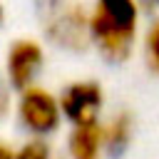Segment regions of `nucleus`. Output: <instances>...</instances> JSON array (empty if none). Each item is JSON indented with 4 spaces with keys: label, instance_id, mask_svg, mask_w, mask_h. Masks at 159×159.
<instances>
[{
    "label": "nucleus",
    "instance_id": "1",
    "mask_svg": "<svg viewBox=\"0 0 159 159\" xmlns=\"http://www.w3.org/2000/svg\"><path fill=\"white\" fill-rule=\"evenodd\" d=\"M137 0H94L89 12V42L109 62H124L137 40Z\"/></svg>",
    "mask_w": 159,
    "mask_h": 159
},
{
    "label": "nucleus",
    "instance_id": "2",
    "mask_svg": "<svg viewBox=\"0 0 159 159\" xmlns=\"http://www.w3.org/2000/svg\"><path fill=\"white\" fill-rule=\"evenodd\" d=\"M17 117L27 132H32L35 137H47L60 127V119H62L60 99L47 89L32 84L30 89L20 92Z\"/></svg>",
    "mask_w": 159,
    "mask_h": 159
},
{
    "label": "nucleus",
    "instance_id": "3",
    "mask_svg": "<svg viewBox=\"0 0 159 159\" xmlns=\"http://www.w3.org/2000/svg\"><path fill=\"white\" fill-rule=\"evenodd\" d=\"M45 27L47 37L70 52H80L89 45V15L77 2H67L62 10L50 15Z\"/></svg>",
    "mask_w": 159,
    "mask_h": 159
},
{
    "label": "nucleus",
    "instance_id": "4",
    "mask_svg": "<svg viewBox=\"0 0 159 159\" xmlns=\"http://www.w3.org/2000/svg\"><path fill=\"white\" fill-rule=\"evenodd\" d=\"M102 87L97 82L82 80V82H72L65 87L62 97H60V112L72 122V127H82V124H94L102 109Z\"/></svg>",
    "mask_w": 159,
    "mask_h": 159
},
{
    "label": "nucleus",
    "instance_id": "5",
    "mask_svg": "<svg viewBox=\"0 0 159 159\" xmlns=\"http://www.w3.org/2000/svg\"><path fill=\"white\" fill-rule=\"evenodd\" d=\"M45 62V52L35 40H15L7 52V82L12 89L25 92L32 87L40 67Z\"/></svg>",
    "mask_w": 159,
    "mask_h": 159
},
{
    "label": "nucleus",
    "instance_id": "6",
    "mask_svg": "<svg viewBox=\"0 0 159 159\" xmlns=\"http://www.w3.org/2000/svg\"><path fill=\"white\" fill-rule=\"evenodd\" d=\"M72 159H99L102 154V124H82L75 127L67 142Z\"/></svg>",
    "mask_w": 159,
    "mask_h": 159
},
{
    "label": "nucleus",
    "instance_id": "7",
    "mask_svg": "<svg viewBox=\"0 0 159 159\" xmlns=\"http://www.w3.org/2000/svg\"><path fill=\"white\" fill-rule=\"evenodd\" d=\"M132 139V119L129 114H117L107 127H102V149L109 157L124 154Z\"/></svg>",
    "mask_w": 159,
    "mask_h": 159
},
{
    "label": "nucleus",
    "instance_id": "8",
    "mask_svg": "<svg viewBox=\"0 0 159 159\" xmlns=\"http://www.w3.org/2000/svg\"><path fill=\"white\" fill-rule=\"evenodd\" d=\"M144 55H147V65L154 75H159V20L149 27L147 37H144Z\"/></svg>",
    "mask_w": 159,
    "mask_h": 159
},
{
    "label": "nucleus",
    "instance_id": "9",
    "mask_svg": "<svg viewBox=\"0 0 159 159\" xmlns=\"http://www.w3.org/2000/svg\"><path fill=\"white\" fill-rule=\"evenodd\" d=\"M12 159H52V152H50V147L37 137V139H30L27 144H22V147L12 154Z\"/></svg>",
    "mask_w": 159,
    "mask_h": 159
},
{
    "label": "nucleus",
    "instance_id": "10",
    "mask_svg": "<svg viewBox=\"0 0 159 159\" xmlns=\"http://www.w3.org/2000/svg\"><path fill=\"white\" fill-rule=\"evenodd\" d=\"M67 2H72V0H35V7H37V15L42 20H47L50 15H55L57 10H62Z\"/></svg>",
    "mask_w": 159,
    "mask_h": 159
},
{
    "label": "nucleus",
    "instance_id": "11",
    "mask_svg": "<svg viewBox=\"0 0 159 159\" xmlns=\"http://www.w3.org/2000/svg\"><path fill=\"white\" fill-rule=\"evenodd\" d=\"M7 107H10V94H7V84L0 80V119L7 114Z\"/></svg>",
    "mask_w": 159,
    "mask_h": 159
},
{
    "label": "nucleus",
    "instance_id": "12",
    "mask_svg": "<svg viewBox=\"0 0 159 159\" xmlns=\"http://www.w3.org/2000/svg\"><path fill=\"white\" fill-rule=\"evenodd\" d=\"M137 5L144 10H159V0H137Z\"/></svg>",
    "mask_w": 159,
    "mask_h": 159
},
{
    "label": "nucleus",
    "instance_id": "13",
    "mask_svg": "<svg viewBox=\"0 0 159 159\" xmlns=\"http://www.w3.org/2000/svg\"><path fill=\"white\" fill-rule=\"evenodd\" d=\"M12 154H15V152H12L7 144H2V142H0V159H12Z\"/></svg>",
    "mask_w": 159,
    "mask_h": 159
},
{
    "label": "nucleus",
    "instance_id": "14",
    "mask_svg": "<svg viewBox=\"0 0 159 159\" xmlns=\"http://www.w3.org/2000/svg\"><path fill=\"white\" fill-rule=\"evenodd\" d=\"M5 22V7H2V2H0V25Z\"/></svg>",
    "mask_w": 159,
    "mask_h": 159
}]
</instances>
